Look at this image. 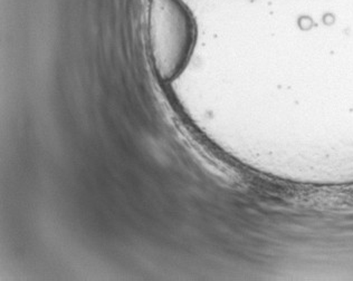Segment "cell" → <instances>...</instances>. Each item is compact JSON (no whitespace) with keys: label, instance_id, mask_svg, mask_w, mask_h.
Masks as SVG:
<instances>
[{"label":"cell","instance_id":"1","mask_svg":"<svg viewBox=\"0 0 353 281\" xmlns=\"http://www.w3.org/2000/svg\"><path fill=\"white\" fill-rule=\"evenodd\" d=\"M148 46L157 77L176 81L194 53L197 28L192 12L181 0L148 1Z\"/></svg>","mask_w":353,"mask_h":281}]
</instances>
